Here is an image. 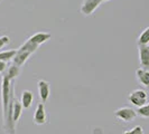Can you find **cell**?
<instances>
[{
  "mask_svg": "<svg viewBox=\"0 0 149 134\" xmlns=\"http://www.w3.org/2000/svg\"><path fill=\"white\" fill-rule=\"evenodd\" d=\"M11 84H13V81H10L6 74L3 75V76H2V82H1V101H2L3 121L7 117L8 106H9L10 94H11Z\"/></svg>",
  "mask_w": 149,
  "mask_h": 134,
  "instance_id": "cell-1",
  "label": "cell"
},
{
  "mask_svg": "<svg viewBox=\"0 0 149 134\" xmlns=\"http://www.w3.org/2000/svg\"><path fill=\"white\" fill-rule=\"evenodd\" d=\"M129 102L131 104H134V106L140 107L142 105H145L147 103V94L145 90L142 89H136L134 92L130 93V95L128 97Z\"/></svg>",
  "mask_w": 149,
  "mask_h": 134,
  "instance_id": "cell-2",
  "label": "cell"
},
{
  "mask_svg": "<svg viewBox=\"0 0 149 134\" xmlns=\"http://www.w3.org/2000/svg\"><path fill=\"white\" fill-rule=\"evenodd\" d=\"M102 0H84L81 6V12L84 16H90L92 15L97 8L101 5Z\"/></svg>",
  "mask_w": 149,
  "mask_h": 134,
  "instance_id": "cell-3",
  "label": "cell"
},
{
  "mask_svg": "<svg viewBox=\"0 0 149 134\" xmlns=\"http://www.w3.org/2000/svg\"><path fill=\"white\" fill-rule=\"evenodd\" d=\"M114 114L118 119H122L125 122H130L137 116V112L130 107H121L114 112Z\"/></svg>",
  "mask_w": 149,
  "mask_h": 134,
  "instance_id": "cell-4",
  "label": "cell"
},
{
  "mask_svg": "<svg viewBox=\"0 0 149 134\" xmlns=\"http://www.w3.org/2000/svg\"><path fill=\"white\" fill-rule=\"evenodd\" d=\"M38 92H39V97L42 99V103H46L48 97H49V92H51V85L46 81H38Z\"/></svg>",
  "mask_w": 149,
  "mask_h": 134,
  "instance_id": "cell-5",
  "label": "cell"
},
{
  "mask_svg": "<svg viewBox=\"0 0 149 134\" xmlns=\"http://www.w3.org/2000/svg\"><path fill=\"white\" fill-rule=\"evenodd\" d=\"M139 60L141 68H149V46L148 45H139Z\"/></svg>",
  "mask_w": 149,
  "mask_h": 134,
  "instance_id": "cell-6",
  "label": "cell"
},
{
  "mask_svg": "<svg viewBox=\"0 0 149 134\" xmlns=\"http://www.w3.org/2000/svg\"><path fill=\"white\" fill-rule=\"evenodd\" d=\"M34 123L37 125H43L46 123V111L44 103H39L37 105V108L34 114Z\"/></svg>",
  "mask_w": 149,
  "mask_h": 134,
  "instance_id": "cell-7",
  "label": "cell"
},
{
  "mask_svg": "<svg viewBox=\"0 0 149 134\" xmlns=\"http://www.w3.org/2000/svg\"><path fill=\"white\" fill-rule=\"evenodd\" d=\"M30 55H31V52H27V50H20V49H17V54H16V56L14 57V59H13V64L14 65H17V66L22 67L27 59L30 57Z\"/></svg>",
  "mask_w": 149,
  "mask_h": 134,
  "instance_id": "cell-8",
  "label": "cell"
},
{
  "mask_svg": "<svg viewBox=\"0 0 149 134\" xmlns=\"http://www.w3.org/2000/svg\"><path fill=\"white\" fill-rule=\"evenodd\" d=\"M137 75V79L138 82L141 84L142 86H145L146 88L149 89V70L145 68H139L136 72Z\"/></svg>",
  "mask_w": 149,
  "mask_h": 134,
  "instance_id": "cell-9",
  "label": "cell"
},
{
  "mask_svg": "<svg viewBox=\"0 0 149 134\" xmlns=\"http://www.w3.org/2000/svg\"><path fill=\"white\" fill-rule=\"evenodd\" d=\"M51 38H52V35L48 34V32H37V34L33 35V36L30 38H28V39H29L30 41H33L34 44L40 46L42 44L46 43L47 40H49Z\"/></svg>",
  "mask_w": 149,
  "mask_h": 134,
  "instance_id": "cell-10",
  "label": "cell"
},
{
  "mask_svg": "<svg viewBox=\"0 0 149 134\" xmlns=\"http://www.w3.org/2000/svg\"><path fill=\"white\" fill-rule=\"evenodd\" d=\"M33 99H34V96H33V93L30 90H24L22 94V104L24 108H29L31 106V103H33Z\"/></svg>",
  "mask_w": 149,
  "mask_h": 134,
  "instance_id": "cell-11",
  "label": "cell"
},
{
  "mask_svg": "<svg viewBox=\"0 0 149 134\" xmlns=\"http://www.w3.org/2000/svg\"><path fill=\"white\" fill-rule=\"evenodd\" d=\"M19 73H20V67L13 64L11 66L8 67L7 72H6V75L8 76V78H9L10 81H14L16 77L19 75Z\"/></svg>",
  "mask_w": 149,
  "mask_h": 134,
  "instance_id": "cell-12",
  "label": "cell"
},
{
  "mask_svg": "<svg viewBox=\"0 0 149 134\" xmlns=\"http://www.w3.org/2000/svg\"><path fill=\"white\" fill-rule=\"evenodd\" d=\"M38 47H39L38 45L34 44L33 41H30L29 39H27L18 49H20V50H27V52H30L31 54H34L38 49Z\"/></svg>",
  "mask_w": 149,
  "mask_h": 134,
  "instance_id": "cell-13",
  "label": "cell"
},
{
  "mask_svg": "<svg viewBox=\"0 0 149 134\" xmlns=\"http://www.w3.org/2000/svg\"><path fill=\"white\" fill-rule=\"evenodd\" d=\"M17 54V49H10V50H5V52H0V60L8 63L9 60H13L14 57Z\"/></svg>",
  "mask_w": 149,
  "mask_h": 134,
  "instance_id": "cell-14",
  "label": "cell"
},
{
  "mask_svg": "<svg viewBox=\"0 0 149 134\" xmlns=\"http://www.w3.org/2000/svg\"><path fill=\"white\" fill-rule=\"evenodd\" d=\"M149 44V27L140 34V36L138 38V45H148Z\"/></svg>",
  "mask_w": 149,
  "mask_h": 134,
  "instance_id": "cell-15",
  "label": "cell"
},
{
  "mask_svg": "<svg viewBox=\"0 0 149 134\" xmlns=\"http://www.w3.org/2000/svg\"><path fill=\"white\" fill-rule=\"evenodd\" d=\"M136 112H137V115H140L141 117H149V103L138 107V110Z\"/></svg>",
  "mask_w": 149,
  "mask_h": 134,
  "instance_id": "cell-16",
  "label": "cell"
},
{
  "mask_svg": "<svg viewBox=\"0 0 149 134\" xmlns=\"http://www.w3.org/2000/svg\"><path fill=\"white\" fill-rule=\"evenodd\" d=\"M9 41H10V39H9L8 36H1L0 37V49L3 48L6 45L9 44Z\"/></svg>",
  "mask_w": 149,
  "mask_h": 134,
  "instance_id": "cell-17",
  "label": "cell"
},
{
  "mask_svg": "<svg viewBox=\"0 0 149 134\" xmlns=\"http://www.w3.org/2000/svg\"><path fill=\"white\" fill-rule=\"evenodd\" d=\"M131 132H132V134H143V130H142L141 126H134L132 130H131Z\"/></svg>",
  "mask_w": 149,
  "mask_h": 134,
  "instance_id": "cell-18",
  "label": "cell"
},
{
  "mask_svg": "<svg viewBox=\"0 0 149 134\" xmlns=\"http://www.w3.org/2000/svg\"><path fill=\"white\" fill-rule=\"evenodd\" d=\"M6 69H7V63L0 60V73H3Z\"/></svg>",
  "mask_w": 149,
  "mask_h": 134,
  "instance_id": "cell-19",
  "label": "cell"
},
{
  "mask_svg": "<svg viewBox=\"0 0 149 134\" xmlns=\"http://www.w3.org/2000/svg\"><path fill=\"white\" fill-rule=\"evenodd\" d=\"M122 134H132V132L131 131H127V132H123Z\"/></svg>",
  "mask_w": 149,
  "mask_h": 134,
  "instance_id": "cell-20",
  "label": "cell"
},
{
  "mask_svg": "<svg viewBox=\"0 0 149 134\" xmlns=\"http://www.w3.org/2000/svg\"><path fill=\"white\" fill-rule=\"evenodd\" d=\"M102 1H109V0H102Z\"/></svg>",
  "mask_w": 149,
  "mask_h": 134,
  "instance_id": "cell-21",
  "label": "cell"
},
{
  "mask_svg": "<svg viewBox=\"0 0 149 134\" xmlns=\"http://www.w3.org/2000/svg\"><path fill=\"white\" fill-rule=\"evenodd\" d=\"M0 1H1V0H0Z\"/></svg>",
  "mask_w": 149,
  "mask_h": 134,
  "instance_id": "cell-22",
  "label": "cell"
}]
</instances>
